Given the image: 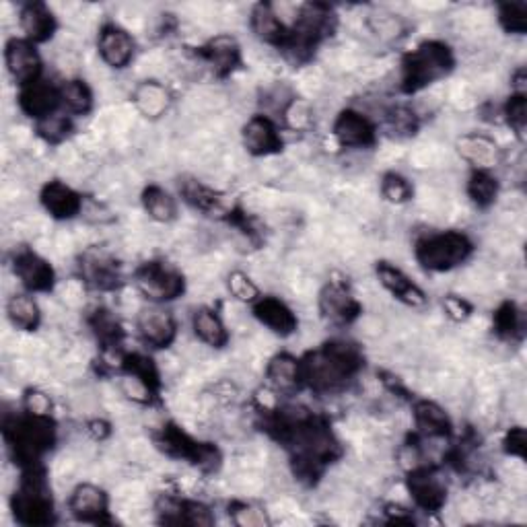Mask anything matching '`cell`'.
Instances as JSON below:
<instances>
[{
  "label": "cell",
  "mask_w": 527,
  "mask_h": 527,
  "mask_svg": "<svg viewBox=\"0 0 527 527\" xmlns=\"http://www.w3.org/2000/svg\"><path fill=\"white\" fill-rule=\"evenodd\" d=\"M140 202H143V208L149 219H153L155 223L167 225L178 219V202H175V198L165 188L157 184H151L143 190V194H140Z\"/></svg>",
  "instance_id": "34"
},
{
  "label": "cell",
  "mask_w": 527,
  "mask_h": 527,
  "mask_svg": "<svg viewBox=\"0 0 527 527\" xmlns=\"http://www.w3.org/2000/svg\"><path fill=\"white\" fill-rule=\"evenodd\" d=\"M250 27L262 44H268V46H274L280 50L283 48V44L287 42L289 27L283 19H280L276 9L268 3H258L252 7Z\"/></svg>",
  "instance_id": "27"
},
{
  "label": "cell",
  "mask_w": 527,
  "mask_h": 527,
  "mask_svg": "<svg viewBox=\"0 0 527 527\" xmlns=\"http://www.w3.org/2000/svg\"><path fill=\"white\" fill-rule=\"evenodd\" d=\"M371 27L381 40H398L400 35L406 31L404 21L392 13H381V15L373 17Z\"/></svg>",
  "instance_id": "47"
},
{
  "label": "cell",
  "mask_w": 527,
  "mask_h": 527,
  "mask_svg": "<svg viewBox=\"0 0 527 527\" xmlns=\"http://www.w3.org/2000/svg\"><path fill=\"white\" fill-rule=\"evenodd\" d=\"M227 287H229V293H231L237 301H241V303H250V305H254V303L262 297L258 285L254 283V280H252L248 274L241 272V270H233V272L229 274V278H227Z\"/></svg>",
  "instance_id": "43"
},
{
  "label": "cell",
  "mask_w": 527,
  "mask_h": 527,
  "mask_svg": "<svg viewBox=\"0 0 527 527\" xmlns=\"http://www.w3.org/2000/svg\"><path fill=\"white\" fill-rule=\"evenodd\" d=\"M503 116L507 120V124L515 130V134L523 136L525 132V126H527V99H525V93H513L505 108H503Z\"/></svg>",
  "instance_id": "44"
},
{
  "label": "cell",
  "mask_w": 527,
  "mask_h": 527,
  "mask_svg": "<svg viewBox=\"0 0 527 527\" xmlns=\"http://www.w3.org/2000/svg\"><path fill=\"white\" fill-rule=\"evenodd\" d=\"M79 274L89 289L101 293L118 289L122 280L120 264L110 252H105L101 248H89L81 254Z\"/></svg>",
  "instance_id": "11"
},
{
  "label": "cell",
  "mask_w": 527,
  "mask_h": 527,
  "mask_svg": "<svg viewBox=\"0 0 527 527\" xmlns=\"http://www.w3.org/2000/svg\"><path fill=\"white\" fill-rule=\"evenodd\" d=\"M229 517L239 527H264V525H270L268 513L262 507L254 505V503H241V501L233 503L229 507Z\"/></svg>",
  "instance_id": "41"
},
{
  "label": "cell",
  "mask_w": 527,
  "mask_h": 527,
  "mask_svg": "<svg viewBox=\"0 0 527 527\" xmlns=\"http://www.w3.org/2000/svg\"><path fill=\"white\" fill-rule=\"evenodd\" d=\"M455 66L453 50L439 40H429L404 54L400 64V91L414 95L445 79Z\"/></svg>",
  "instance_id": "3"
},
{
  "label": "cell",
  "mask_w": 527,
  "mask_h": 527,
  "mask_svg": "<svg viewBox=\"0 0 527 527\" xmlns=\"http://www.w3.org/2000/svg\"><path fill=\"white\" fill-rule=\"evenodd\" d=\"M97 52L114 70H124L136 54V42L128 29L118 23H105L97 35Z\"/></svg>",
  "instance_id": "16"
},
{
  "label": "cell",
  "mask_w": 527,
  "mask_h": 527,
  "mask_svg": "<svg viewBox=\"0 0 527 527\" xmlns=\"http://www.w3.org/2000/svg\"><path fill=\"white\" fill-rule=\"evenodd\" d=\"M68 511L83 523H110V497L103 488L95 484H79L68 497Z\"/></svg>",
  "instance_id": "15"
},
{
  "label": "cell",
  "mask_w": 527,
  "mask_h": 527,
  "mask_svg": "<svg viewBox=\"0 0 527 527\" xmlns=\"http://www.w3.org/2000/svg\"><path fill=\"white\" fill-rule=\"evenodd\" d=\"M503 449L511 458H519L525 460L527 455V435L523 427H513L507 431L505 439H503Z\"/></svg>",
  "instance_id": "49"
},
{
  "label": "cell",
  "mask_w": 527,
  "mask_h": 527,
  "mask_svg": "<svg viewBox=\"0 0 527 527\" xmlns=\"http://www.w3.org/2000/svg\"><path fill=\"white\" fill-rule=\"evenodd\" d=\"M266 379L270 383V388L278 394H291L303 388V375H301V359L280 353L274 355L268 361L266 367Z\"/></svg>",
  "instance_id": "29"
},
{
  "label": "cell",
  "mask_w": 527,
  "mask_h": 527,
  "mask_svg": "<svg viewBox=\"0 0 527 527\" xmlns=\"http://www.w3.org/2000/svg\"><path fill=\"white\" fill-rule=\"evenodd\" d=\"M11 511L17 523L27 527L54 523V499L42 464L23 468L19 484L11 497Z\"/></svg>",
  "instance_id": "5"
},
{
  "label": "cell",
  "mask_w": 527,
  "mask_h": 527,
  "mask_svg": "<svg viewBox=\"0 0 527 527\" xmlns=\"http://www.w3.org/2000/svg\"><path fill=\"white\" fill-rule=\"evenodd\" d=\"M375 274L379 278V285L388 291L396 301H400L406 307L418 309V307H425L429 297L427 293L420 289L414 280L398 266H394L392 262H377L375 264Z\"/></svg>",
  "instance_id": "17"
},
{
  "label": "cell",
  "mask_w": 527,
  "mask_h": 527,
  "mask_svg": "<svg viewBox=\"0 0 527 527\" xmlns=\"http://www.w3.org/2000/svg\"><path fill=\"white\" fill-rule=\"evenodd\" d=\"M40 202L46 213L56 221H70L83 213V196L60 180L48 182L40 192Z\"/></svg>",
  "instance_id": "24"
},
{
  "label": "cell",
  "mask_w": 527,
  "mask_h": 527,
  "mask_svg": "<svg viewBox=\"0 0 527 527\" xmlns=\"http://www.w3.org/2000/svg\"><path fill=\"white\" fill-rule=\"evenodd\" d=\"M155 445L173 460H184L194 468L204 472H213L221 466V451L213 443H204L194 439L182 427L167 423L157 435Z\"/></svg>",
  "instance_id": "7"
},
{
  "label": "cell",
  "mask_w": 527,
  "mask_h": 527,
  "mask_svg": "<svg viewBox=\"0 0 527 527\" xmlns=\"http://www.w3.org/2000/svg\"><path fill=\"white\" fill-rule=\"evenodd\" d=\"M136 332L140 342L147 348L161 350L173 344L175 336H178V324H175V318L165 307L153 303L138 311Z\"/></svg>",
  "instance_id": "12"
},
{
  "label": "cell",
  "mask_w": 527,
  "mask_h": 527,
  "mask_svg": "<svg viewBox=\"0 0 527 527\" xmlns=\"http://www.w3.org/2000/svg\"><path fill=\"white\" fill-rule=\"evenodd\" d=\"M383 513H385V517H388L390 523H414V515H412V511L404 509L402 505H394V503L385 505Z\"/></svg>",
  "instance_id": "52"
},
{
  "label": "cell",
  "mask_w": 527,
  "mask_h": 527,
  "mask_svg": "<svg viewBox=\"0 0 527 527\" xmlns=\"http://www.w3.org/2000/svg\"><path fill=\"white\" fill-rule=\"evenodd\" d=\"M132 101L136 110L149 120H159L167 114L171 105V93L169 89L159 81H143L136 85L132 93Z\"/></svg>",
  "instance_id": "30"
},
{
  "label": "cell",
  "mask_w": 527,
  "mask_h": 527,
  "mask_svg": "<svg viewBox=\"0 0 527 527\" xmlns=\"http://www.w3.org/2000/svg\"><path fill=\"white\" fill-rule=\"evenodd\" d=\"M155 511L165 525H198L208 527L215 523V515L204 503L186 501L178 497H161L155 505Z\"/></svg>",
  "instance_id": "21"
},
{
  "label": "cell",
  "mask_w": 527,
  "mask_h": 527,
  "mask_svg": "<svg viewBox=\"0 0 527 527\" xmlns=\"http://www.w3.org/2000/svg\"><path fill=\"white\" fill-rule=\"evenodd\" d=\"M499 25L513 35H523L527 31V5L525 3H505L499 5Z\"/></svg>",
  "instance_id": "42"
},
{
  "label": "cell",
  "mask_w": 527,
  "mask_h": 527,
  "mask_svg": "<svg viewBox=\"0 0 527 527\" xmlns=\"http://www.w3.org/2000/svg\"><path fill=\"white\" fill-rule=\"evenodd\" d=\"M134 285L140 295L155 305L171 303L186 293L184 274L163 260H151L138 266L134 272Z\"/></svg>",
  "instance_id": "8"
},
{
  "label": "cell",
  "mask_w": 527,
  "mask_h": 527,
  "mask_svg": "<svg viewBox=\"0 0 527 527\" xmlns=\"http://www.w3.org/2000/svg\"><path fill=\"white\" fill-rule=\"evenodd\" d=\"M19 27L23 31V38L31 44L40 46L54 38L58 29V19L54 11L46 3H25L19 9Z\"/></svg>",
  "instance_id": "25"
},
{
  "label": "cell",
  "mask_w": 527,
  "mask_h": 527,
  "mask_svg": "<svg viewBox=\"0 0 527 527\" xmlns=\"http://www.w3.org/2000/svg\"><path fill=\"white\" fill-rule=\"evenodd\" d=\"M254 318L280 338H289L299 330L297 313L278 297H260L252 305Z\"/></svg>",
  "instance_id": "22"
},
{
  "label": "cell",
  "mask_w": 527,
  "mask_h": 527,
  "mask_svg": "<svg viewBox=\"0 0 527 527\" xmlns=\"http://www.w3.org/2000/svg\"><path fill=\"white\" fill-rule=\"evenodd\" d=\"M7 320L19 332H35L42 324V309L31 293H15L7 301Z\"/></svg>",
  "instance_id": "32"
},
{
  "label": "cell",
  "mask_w": 527,
  "mask_h": 527,
  "mask_svg": "<svg viewBox=\"0 0 527 527\" xmlns=\"http://www.w3.org/2000/svg\"><path fill=\"white\" fill-rule=\"evenodd\" d=\"M192 330L194 336L210 348H225L229 342L227 326L213 307H198L192 313Z\"/></svg>",
  "instance_id": "31"
},
{
  "label": "cell",
  "mask_w": 527,
  "mask_h": 527,
  "mask_svg": "<svg viewBox=\"0 0 527 527\" xmlns=\"http://www.w3.org/2000/svg\"><path fill=\"white\" fill-rule=\"evenodd\" d=\"M466 192L478 208H488L495 204L499 196V180L495 178L493 171H472Z\"/></svg>",
  "instance_id": "38"
},
{
  "label": "cell",
  "mask_w": 527,
  "mask_h": 527,
  "mask_svg": "<svg viewBox=\"0 0 527 527\" xmlns=\"http://www.w3.org/2000/svg\"><path fill=\"white\" fill-rule=\"evenodd\" d=\"M474 252L472 239L462 231H439L418 239L416 262L429 272H449L462 266Z\"/></svg>",
  "instance_id": "6"
},
{
  "label": "cell",
  "mask_w": 527,
  "mask_h": 527,
  "mask_svg": "<svg viewBox=\"0 0 527 527\" xmlns=\"http://www.w3.org/2000/svg\"><path fill=\"white\" fill-rule=\"evenodd\" d=\"M3 437L15 464L23 468L40 466L44 455L56 443V423L52 416L21 412L5 416Z\"/></svg>",
  "instance_id": "2"
},
{
  "label": "cell",
  "mask_w": 527,
  "mask_h": 527,
  "mask_svg": "<svg viewBox=\"0 0 527 527\" xmlns=\"http://www.w3.org/2000/svg\"><path fill=\"white\" fill-rule=\"evenodd\" d=\"M89 328L103 348H118L124 338V330L110 309H95L89 315Z\"/></svg>",
  "instance_id": "37"
},
{
  "label": "cell",
  "mask_w": 527,
  "mask_h": 527,
  "mask_svg": "<svg viewBox=\"0 0 527 527\" xmlns=\"http://www.w3.org/2000/svg\"><path fill=\"white\" fill-rule=\"evenodd\" d=\"M23 410L31 414H42V416H52V400L40 390H27L23 398Z\"/></svg>",
  "instance_id": "51"
},
{
  "label": "cell",
  "mask_w": 527,
  "mask_h": 527,
  "mask_svg": "<svg viewBox=\"0 0 527 527\" xmlns=\"http://www.w3.org/2000/svg\"><path fill=\"white\" fill-rule=\"evenodd\" d=\"M180 196L188 206L200 210L204 215H215L223 210V194H219L215 188L202 184L196 178L180 180Z\"/></svg>",
  "instance_id": "33"
},
{
  "label": "cell",
  "mask_w": 527,
  "mask_h": 527,
  "mask_svg": "<svg viewBox=\"0 0 527 527\" xmlns=\"http://www.w3.org/2000/svg\"><path fill=\"white\" fill-rule=\"evenodd\" d=\"M243 147L254 157H270L283 151V136L270 116L258 114L245 122L241 130Z\"/></svg>",
  "instance_id": "20"
},
{
  "label": "cell",
  "mask_w": 527,
  "mask_h": 527,
  "mask_svg": "<svg viewBox=\"0 0 527 527\" xmlns=\"http://www.w3.org/2000/svg\"><path fill=\"white\" fill-rule=\"evenodd\" d=\"M443 309L447 313V318L453 322H466L472 315V305L458 295H447L443 299Z\"/></svg>",
  "instance_id": "50"
},
{
  "label": "cell",
  "mask_w": 527,
  "mask_h": 527,
  "mask_svg": "<svg viewBox=\"0 0 527 527\" xmlns=\"http://www.w3.org/2000/svg\"><path fill=\"white\" fill-rule=\"evenodd\" d=\"M495 330L501 338L513 340L523 334V320H521V311L517 309L515 303H503L497 313H495Z\"/></svg>",
  "instance_id": "40"
},
{
  "label": "cell",
  "mask_w": 527,
  "mask_h": 527,
  "mask_svg": "<svg viewBox=\"0 0 527 527\" xmlns=\"http://www.w3.org/2000/svg\"><path fill=\"white\" fill-rule=\"evenodd\" d=\"M388 126L398 136H412L418 130V118L406 105H396L388 112Z\"/></svg>",
  "instance_id": "46"
},
{
  "label": "cell",
  "mask_w": 527,
  "mask_h": 527,
  "mask_svg": "<svg viewBox=\"0 0 527 527\" xmlns=\"http://www.w3.org/2000/svg\"><path fill=\"white\" fill-rule=\"evenodd\" d=\"M332 134L344 149H369L377 143V126L359 110H342L334 120Z\"/></svg>",
  "instance_id": "14"
},
{
  "label": "cell",
  "mask_w": 527,
  "mask_h": 527,
  "mask_svg": "<svg viewBox=\"0 0 527 527\" xmlns=\"http://www.w3.org/2000/svg\"><path fill=\"white\" fill-rule=\"evenodd\" d=\"M414 427L427 439H445L453 431L449 414L433 400H416L412 406Z\"/></svg>",
  "instance_id": "28"
},
{
  "label": "cell",
  "mask_w": 527,
  "mask_h": 527,
  "mask_svg": "<svg viewBox=\"0 0 527 527\" xmlns=\"http://www.w3.org/2000/svg\"><path fill=\"white\" fill-rule=\"evenodd\" d=\"M406 490L412 503L425 513H437L447 503V482L433 466H416L408 470Z\"/></svg>",
  "instance_id": "9"
},
{
  "label": "cell",
  "mask_w": 527,
  "mask_h": 527,
  "mask_svg": "<svg viewBox=\"0 0 527 527\" xmlns=\"http://www.w3.org/2000/svg\"><path fill=\"white\" fill-rule=\"evenodd\" d=\"M87 431L95 437V439H105L110 435V425L103 423V420H91L87 425Z\"/></svg>",
  "instance_id": "53"
},
{
  "label": "cell",
  "mask_w": 527,
  "mask_h": 527,
  "mask_svg": "<svg viewBox=\"0 0 527 527\" xmlns=\"http://www.w3.org/2000/svg\"><path fill=\"white\" fill-rule=\"evenodd\" d=\"M336 29V13L330 5L309 3L297 13L295 23L289 27L287 42L280 48L291 62L305 64L313 58L318 46L330 38Z\"/></svg>",
  "instance_id": "4"
},
{
  "label": "cell",
  "mask_w": 527,
  "mask_h": 527,
  "mask_svg": "<svg viewBox=\"0 0 527 527\" xmlns=\"http://www.w3.org/2000/svg\"><path fill=\"white\" fill-rule=\"evenodd\" d=\"M19 110L33 122H42L60 110V91L48 79H38L19 91Z\"/></svg>",
  "instance_id": "19"
},
{
  "label": "cell",
  "mask_w": 527,
  "mask_h": 527,
  "mask_svg": "<svg viewBox=\"0 0 527 527\" xmlns=\"http://www.w3.org/2000/svg\"><path fill=\"white\" fill-rule=\"evenodd\" d=\"M5 66L19 89L42 79V56L38 46L25 38H11L5 44Z\"/></svg>",
  "instance_id": "13"
},
{
  "label": "cell",
  "mask_w": 527,
  "mask_h": 527,
  "mask_svg": "<svg viewBox=\"0 0 527 527\" xmlns=\"http://www.w3.org/2000/svg\"><path fill=\"white\" fill-rule=\"evenodd\" d=\"M196 56L210 66L217 77H229L241 64V46L233 35H215L196 50Z\"/></svg>",
  "instance_id": "23"
},
{
  "label": "cell",
  "mask_w": 527,
  "mask_h": 527,
  "mask_svg": "<svg viewBox=\"0 0 527 527\" xmlns=\"http://www.w3.org/2000/svg\"><path fill=\"white\" fill-rule=\"evenodd\" d=\"M320 313L328 324L348 326L361 315V303L342 283H328L320 293Z\"/></svg>",
  "instance_id": "18"
},
{
  "label": "cell",
  "mask_w": 527,
  "mask_h": 527,
  "mask_svg": "<svg viewBox=\"0 0 527 527\" xmlns=\"http://www.w3.org/2000/svg\"><path fill=\"white\" fill-rule=\"evenodd\" d=\"M455 147H458L460 157L470 163L474 171H493L501 163L499 145L486 134H464L458 138Z\"/></svg>",
  "instance_id": "26"
},
{
  "label": "cell",
  "mask_w": 527,
  "mask_h": 527,
  "mask_svg": "<svg viewBox=\"0 0 527 527\" xmlns=\"http://www.w3.org/2000/svg\"><path fill=\"white\" fill-rule=\"evenodd\" d=\"M35 128H38V134L46 140V143L58 145L68 136L70 132V120L66 114H54L42 122H35Z\"/></svg>",
  "instance_id": "45"
},
{
  "label": "cell",
  "mask_w": 527,
  "mask_h": 527,
  "mask_svg": "<svg viewBox=\"0 0 527 527\" xmlns=\"http://www.w3.org/2000/svg\"><path fill=\"white\" fill-rule=\"evenodd\" d=\"M285 120L291 128L295 130H303L305 126H309L311 122V112H309V105L301 99H291L285 108H283Z\"/></svg>",
  "instance_id": "48"
},
{
  "label": "cell",
  "mask_w": 527,
  "mask_h": 527,
  "mask_svg": "<svg viewBox=\"0 0 527 527\" xmlns=\"http://www.w3.org/2000/svg\"><path fill=\"white\" fill-rule=\"evenodd\" d=\"M365 365L363 350L350 340L334 338L301 359L303 388L315 394H334L344 390Z\"/></svg>",
  "instance_id": "1"
},
{
  "label": "cell",
  "mask_w": 527,
  "mask_h": 527,
  "mask_svg": "<svg viewBox=\"0 0 527 527\" xmlns=\"http://www.w3.org/2000/svg\"><path fill=\"white\" fill-rule=\"evenodd\" d=\"M381 196L392 204H406L414 196V188L408 178L398 171H388L381 178Z\"/></svg>",
  "instance_id": "39"
},
{
  "label": "cell",
  "mask_w": 527,
  "mask_h": 527,
  "mask_svg": "<svg viewBox=\"0 0 527 527\" xmlns=\"http://www.w3.org/2000/svg\"><path fill=\"white\" fill-rule=\"evenodd\" d=\"M11 268L21 287L31 295L50 293L56 285V272L52 264L29 248L15 250Z\"/></svg>",
  "instance_id": "10"
},
{
  "label": "cell",
  "mask_w": 527,
  "mask_h": 527,
  "mask_svg": "<svg viewBox=\"0 0 527 527\" xmlns=\"http://www.w3.org/2000/svg\"><path fill=\"white\" fill-rule=\"evenodd\" d=\"M60 108L70 116H85L93 110V91L83 79H68L58 85Z\"/></svg>",
  "instance_id": "35"
},
{
  "label": "cell",
  "mask_w": 527,
  "mask_h": 527,
  "mask_svg": "<svg viewBox=\"0 0 527 527\" xmlns=\"http://www.w3.org/2000/svg\"><path fill=\"white\" fill-rule=\"evenodd\" d=\"M122 373H128L132 377H136L140 383L147 385L151 390L153 396H159L161 392V373L155 365V361L147 355H140V353H132V355H124L122 363H120Z\"/></svg>",
  "instance_id": "36"
}]
</instances>
